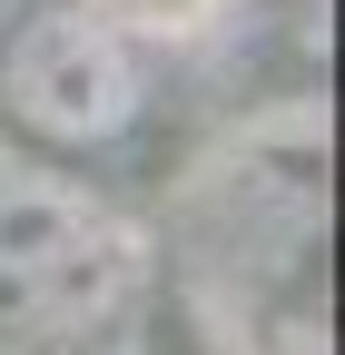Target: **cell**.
Returning a JSON list of instances; mask_svg holds the SVG:
<instances>
[{"mask_svg": "<svg viewBox=\"0 0 345 355\" xmlns=\"http://www.w3.org/2000/svg\"><path fill=\"white\" fill-rule=\"evenodd\" d=\"M139 296V237L69 178H0V326L39 345L109 336Z\"/></svg>", "mask_w": 345, "mask_h": 355, "instance_id": "6da1fadb", "label": "cell"}, {"mask_svg": "<svg viewBox=\"0 0 345 355\" xmlns=\"http://www.w3.org/2000/svg\"><path fill=\"white\" fill-rule=\"evenodd\" d=\"M0 99L30 139L50 148H89V139H118L139 119V60L128 40L89 10H39L10 30L0 50Z\"/></svg>", "mask_w": 345, "mask_h": 355, "instance_id": "7a4b0ae2", "label": "cell"}, {"mask_svg": "<svg viewBox=\"0 0 345 355\" xmlns=\"http://www.w3.org/2000/svg\"><path fill=\"white\" fill-rule=\"evenodd\" d=\"M0 10H10V0H0ZM0 30H10V20H0Z\"/></svg>", "mask_w": 345, "mask_h": 355, "instance_id": "3957f363", "label": "cell"}]
</instances>
